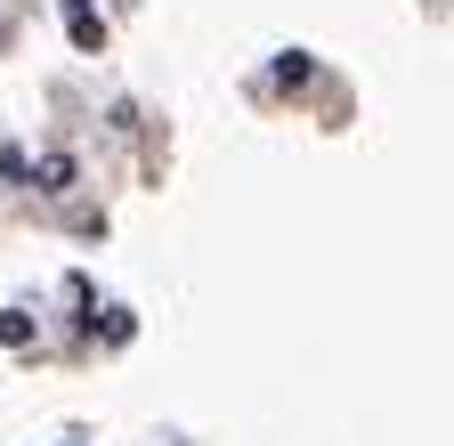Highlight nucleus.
I'll use <instances>...</instances> for the list:
<instances>
[{"mask_svg": "<svg viewBox=\"0 0 454 446\" xmlns=\"http://www.w3.org/2000/svg\"><path fill=\"white\" fill-rule=\"evenodd\" d=\"M66 25H74V41H82V49H98V41H106V25L90 17V0H74V9H66Z\"/></svg>", "mask_w": 454, "mask_h": 446, "instance_id": "f257e3e1", "label": "nucleus"}]
</instances>
